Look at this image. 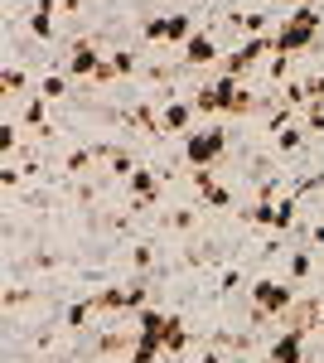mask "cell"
<instances>
[{"mask_svg":"<svg viewBox=\"0 0 324 363\" xmlns=\"http://www.w3.org/2000/svg\"><path fill=\"white\" fill-rule=\"evenodd\" d=\"M320 25H324V15L315 10V5H296L286 20H276V29H271V49H276L281 58L305 54V49L320 39Z\"/></svg>","mask_w":324,"mask_h":363,"instance_id":"obj_1","label":"cell"},{"mask_svg":"<svg viewBox=\"0 0 324 363\" xmlns=\"http://www.w3.org/2000/svg\"><path fill=\"white\" fill-rule=\"evenodd\" d=\"M223 150H228V131L223 126H199V131L184 136V160L194 169H213L223 160Z\"/></svg>","mask_w":324,"mask_h":363,"instance_id":"obj_2","label":"cell"},{"mask_svg":"<svg viewBox=\"0 0 324 363\" xmlns=\"http://www.w3.org/2000/svg\"><path fill=\"white\" fill-rule=\"evenodd\" d=\"M252 306L262 310V315H291V310L300 306V291H296V281H252Z\"/></svg>","mask_w":324,"mask_h":363,"instance_id":"obj_3","label":"cell"},{"mask_svg":"<svg viewBox=\"0 0 324 363\" xmlns=\"http://www.w3.org/2000/svg\"><path fill=\"white\" fill-rule=\"evenodd\" d=\"M305 339H310V330H300V325H286L281 335L271 339L267 363H305Z\"/></svg>","mask_w":324,"mask_h":363,"instance_id":"obj_4","label":"cell"},{"mask_svg":"<svg viewBox=\"0 0 324 363\" xmlns=\"http://www.w3.org/2000/svg\"><path fill=\"white\" fill-rule=\"evenodd\" d=\"M102 63H107V54H97L92 39H78V44L68 49V78H97Z\"/></svg>","mask_w":324,"mask_h":363,"instance_id":"obj_5","label":"cell"},{"mask_svg":"<svg viewBox=\"0 0 324 363\" xmlns=\"http://www.w3.org/2000/svg\"><path fill=\"white\" fill-rule=\"evenodd\" d=\"M213 92H218V107H223V112H233V116H247L252 107H257V97L242 87V78H218Z\"/></svg>","mask_w":324,"mask_h":363,"instance_id":"obj_6","label":"cell"},{"mask_svg":"<svg viewBox=\"0 0 324 363\" xmlns=\"http://www.w3.org/2000/svg\"><path fill=\"white\" fill-rule=\"evenodd\" d=\"M194 112H199V107L184 102V97L164 102V107H160V136H179V131L189 136V131H194Z\"/></svg>","mask_w":324,"mask_h":363,"instance_id":"obj_7","label":"cell"},{"mask_svg":"<svg viewBox=\"0 0 324 363\" xmlns=\"http://www.w3.org/2000/svg\"><path fill=\"white\" fill-rule=\"evenodd\" d=\"M169 320H174V315H164V310H155V306L135 310V335H140V339H155V344L164 349V335H169Z\"/></svg>","mask_w":324,"mask_h":363,"instance_id":"obj_8","label":"cell"},{"mask_svg":"<svg viewBox=\"0 0 324 363\" xmlns=\"http://www.w3.org/2000/svg\"><path fill=\"white\" fill-rule=\"evenodd\" d=\"M218 54H223V49H218V39L208 29H199L189 44H184V63H189V68H208V63H218Z\"/></svg>","mask_w":324,"mask_h":363,"instance_id":"obj_9","label":"cell"},{"mask_svg":"<svg viewBox=\"0 0 324 363\" xmlns=\"http://www.w3.org/2000/svg\"><path fill=\"white\" fill-rule=\"evenodd\" d=\"M131 194H135V208H150V203L160 199V174L140 165V169L131 174Z\"/></svg>","mask_w":324,"mask_h":363,"instance_id":"obj_10","label":"cell"},{"mask_svg":"<svg viewBox=\"0 0 324 363\" xmlns=\"http://www.w3.org/2000/svg\"><path fill=\"white\" fill-rule=\"evenodd\" d=\"M54 10H58V0H39V5H34V15H29V34H34L39 44H49V39H54Z\"/></svg>","mask_w":324,"mask_h":363,"instance_id":"obj_11","label":"cell"},{"mask_svg":"<svg viewBox=\"0 0 324 363\" xmlns=\"http://www.w3.org/2000/svg\"><path fill=\"white\" fill-rule=\"evenodd\" d=\"M194 34H199V29H194V15H189V10H179V15H164V44H179V49H184Z\"/></svg>","mask_w":324,"mask_h":363,"instance_id":"obj_12","label":"cell"},{"mask_svg":"<svg viewBox=\"0 0 324 363\" xmlns=\"http://www.w3.org/2000/svg\"><path fill=\"white\" fill-rule=\"evenodd\" d=\"M131 73H135V54H107L102 73L92 83H116V78H131Z\"/></svg>","mask_w":324,"mask_h":363,"instance_id":"obj_13","label":"cell"},{"mask_svg":"<svg viewBox=\"0 0 324 363\" xmlns=\"http://www.w3.org/2000/svg\"><path fill=\"white\" fill-rule=\"evenodd\" d=\"M296 218H300V199H276V208H271V233L296 228Z\"/></svg>","mask_w":324,"mask_h":363,"instance_id":"obj_14","label":"cell"},{"mask_svg":"<svg viewBox=\"0 0 324 363\" xmlns=\"http://www.w3.org/2000/svg\"><path fill=\"white\" fill-rule=\"evenodd\" d=\"M34 92H39L44 102H63V97H68V73H44Z\"/></svg>","mask_w":324,"mask_h":363,"instance_id":"obj_15","label":"cell"},{"mask_svg":"<svg viewBox=\"0 0 324 363\" xmlns=\"http://www.w3.org/2000/svg\"><path fill=\"white\" fill-rule=\"evenodd\" d=\"M305 121H291V126H281V136H276V150H286V155H296L300 145H305Z\"/></svg>","mask_w":324,"mask_h":363,"instance_id":"obj_16","label":"cell"},{"mask_svg":"<svg viewBox=\"0 0 324 363\" xmlns=\"http://www.w3.org/2000/svg\"><path fill=\"white\" fill-rule=\"evenodd\" d=\"M92 315H97V301H73V306L63 310V325H68V330H87Z\"/></svg>","mask_w":324,"mask_h":363,"instance_id":"obj_17","label":"cell"},{"mask_svg":"<svg viewBox=\"0 0 324 363\" xmlns=\"http://www.w3.org/2000/svg\"><path fill=\"white\" fill-rule=\"evenodd\" d=\"M184 349H189V325L174 315L169 320V335H164V354H184Z\"/></svg>","mask_w":324,"mask_h":363,"instance_id":"obj_18","label":"cell"},{"mask_svg":"<svg viewBox=\"0 0 324 363\" xmlns=\"http://www.w3.org/2000/svg\"><path fill=\"white\" fill-rule=\"evenodd\" d=\"M44 121H49V102H44V97L34 92V97L25 102V126H39V131H49Z\"/></svg>","mask_w":324,"mask_h":363,"instance_id":"obj_19","label":"cell"},{"mask_svg":"<svg viewBox=\"0 0 324 363\" xmlns=\"http://www.w3.org/2000/svg\"><path fill=\"white\" fill-rule=\"evenodd\" d=\"M160 354H164V349L155 344V339H140V335H135V344H131V363H155Z\"/></svg>","mask_w":324,"mask_h":363,"instance_id":"obj_20","label":"cell"},{"mask_svg":"<svg viewBox=\"0 0 324 363\" xmlns=\"http://www.w3.org/2000/svg\"><path fill=\"white\" fill-rule=\"evenodd\" d=\"M102 155H107V165L116 169V174H126V179H131L135 169H140V165L131 160V150H102Z\"/></svg>","mask_w":324,"mask_h":363,"instance_id":"obj_21","label":"cell"},{"mask_svg":"<svg viewBox=\"0 0 324 363\" xmlns=\"http://www.w3.org/2000/svg\"><path fill=\"white\" fill-rule=\"evenodd\" d=\"M310 272H315V257H310V252H291V281L300 286Z\"/></svg>","mask_w":324,"mask_h":363,"instance_id":"obj_22","label":"cell"},{"mask_svg":"<svg viewBox=\"0 0 324 363\" xmlns=\"http://www.w3.org/2000/svg\"><path fill=\"white\" fill-rule=\"evenodd\" d=\"M15 145H20V126H15V121H5V126H0V155L10 160V155H15Z\"/></svg>","mask_w":324,"mask_h":363,"instance_id":"obj_23","label":"cell"},{"mask_svg":"<svg viewBox=\"0 0 324 363\" xmlns=\"http://www.w3.org/2000/svg\"><path fill=\"white\" fill-rule=\"evenodd\" d=\"M20 87H25V73H20V68H5V73H0V92H5V97H20Z\"/></svg>","mask_w":324,"mask_h":363,"instance_id":"obj_24","label":"cell"},{"mask_svg":"<svg viewBox=\"0 0 324 363\" xmlns=\"http://www.w3.org/2000/svg\"><path fill=\"white\" fill-rule=\"evenodd\" d=\"M300 121H305V131H310V136H324V107H320V102H315V107H305Z\"/></svg>","mask_w":324,"mask_h":363,"instance_id":"obj_25","label":"cell"},{"mask_svg":"<svg viewBox=\"0 0 324 363\" xmlns=\"http://www.w3.org/2000/svg\"><path fill=\"white\" fill-rule=\"evenodd\" d=\"M189 102L199 107V112H223V107H218V92H213V87H199Z\"/></svg>","mask_w":324,"mask_h":363,"instance_id":"obj_26","label":"cell"},{"mask_svg":"<svg viewBox=\"0 0 324 363\" xmlns=\"http://www.w3.org/2000/svg\"><path fill=\"white\" fill-rule=\"evenodd\" d=\"M140 34H145L150 44H164V15H155V20H145V25H140Z\"/></svg>","mask_w":324,"mask_h":363,"instance_id":"obj_27","label":"cell"},{"mask_svg":"<svg viewBox=\"0 0 324 363\" xmlns=\"http://www.w3.org/2000/svg\"><path fill=\"white\" fill-rule=\"evenodd\" d=\"M203 203H208V208H228V203H233V189H223V184H213V189L203 194Z\"/></svg>","mask_w":324,"mask_h":363,"instance_id":"obj_28","label":"cell"},{"mask_svg":"<svg viewBox=\"0 0 324 363\" xmlns=\"http://www.w3.org/2000/svg\"><path fill=\"white\" fill-rule=\"evenodd\" d=\"M194 218H199V208H179V213H169V223L179 228V233H184V228H194Z\"/></svg>","mask_w":324,"mask_h":363,"instance_id":"obj_29","label":"cell"},{"mask_svg":"<svg viewBox=\"0 0 324 363\" xmlns=\"http://www.w3.org/2000/svg\"><path fill=\"white\" fill-rule=\"evenodd\" d=\"M87 165H92V150H73V155H68V169H73V174H82Z\"/></svg>","mask_w":324,"mask_h":363,"instance_id":"obj_30","label":"cell"},{"mask_svg":"<svg viewBox=\"0 0 324 363\" xmlns=\"http://www.w3.org/2000/svg\"><path fill=\"white\" fill-rule=\"evenodd\" d=\"M194 189L208 194V189H213V169H194Z\"/></svg>","mask_w":324,"mask_h":363,"instance_id":"obj_31","label":"cell"},{"mask_svg":"<svg viewBox=\"0 0 324 363\" xmlns=\"http://www.w3.org/2000/svg\"><path fill=\"white\" fill-rule=\"evenodd\" d=\"M20 174H25L20 165H5V169H0V184H5V189H15V184H20Z\"/></svg>","mask_w":324,"mask_h":363,"instance_id":"obj_32","label":"cell"},{"mask_svg":"<svg viewBox=\"0 0 324 363\" xmlns=\"http://www.w3.org/2000/svg\"><path fill=\"white\" fill-rule=\"evenodd\" d=\"M131 262H135V267H150V262H155V252H150V242H140V247L131 252Z\"/></svg>","mask_w":324,"mask_h":363,"instance_id":"obj_33","label":"cell"},{"mask_svg":"<svg viewBox=\"0 0 324 363\" xmlns=\"http://www.w3.org/2000/svg\"><path fill=\"white\" fill-rule=\"evenodd\" d=\"M97 349H102V354H116V349H126V339H121V335H102Z\"/></svg>","mask_w":324,"mask_h":363,"instance_id":"obj_34","label":"cell"},{"mask_svg":"<svg viewBox=\"0 0 324 363\" xmlns=\"http://www.w3.org/2000/svg\"><path fill=\"white\" fill-rule=\"evenodd\" d=\"M223 286H228V291H238V286H242V272H238V267H233V272H223Z\"/></svg>","mask_w":324,"mask_h":363,"instance_id":"obj_35","label":"cell"},{"mask_svg":"<svg viewBox=\"0 0 324 363\" xmlns=\"http://www.w3.org/2000/svg\"><path fill=\"white\" fill-rule=\"evenodd\" d=\"M78 5H82V0H63V10H68V15H78Z\"/></svg>","mask_w":324,"mask_h":363,"instance_id":"obj_36","label":"cell"},{"mask_svg":"<svg viewBox=\"0 0 324 363\" xmlns=\"http://www.w3.org/2000/svg\"><path fill=\"white\" fill-rule=\"evenodd\" d=\"M199 363H223V359H218V354H203V359H199Z\"/></svg>","mask_w":324,"mask_h":363,"instance_id":"obj_37","label":"cell"},{"mask_svg":"<svg viewBox=\"0 0 324 363\" xmlns=\"http://www.w3.org/2000/svg\"><path fill=\"white\" fill-rule=\"evenodd\" d=\"M296 5H310V0H296Z\"/></svg>","mask_w":324,"mask_h":363,"instance_id":"obj_38","label":"cell"},{"mask_svg":"<svg viewBox=\"0 0 324 363\" xmlns=\"http://www.w3.org/2000/svg\"><path fill=\"white\" fill-rule=\"evenodd\" d=\"M320 330H324V315H320Z\"/></svg>","mask_w":324,"mask_h":363,"instance_id":"obj_39","label":"cell"}]
</instances>
